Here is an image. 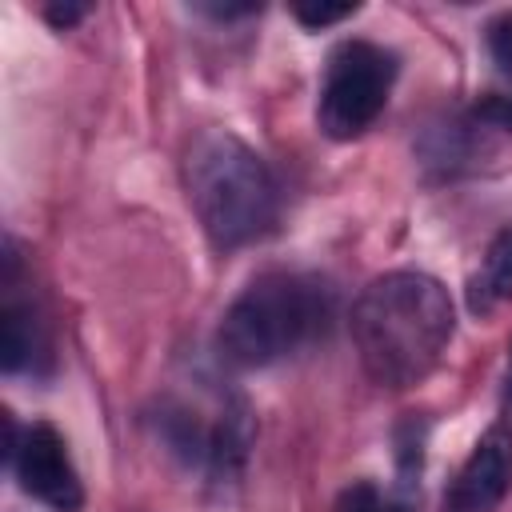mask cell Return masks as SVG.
Masks as SVG:
<instances>
[{
	"instance_id": "6da1fadb",
	"label": "cell",
	"mask_w": 512,
	"mask_h": 512,
	"mask_svg": "<svg viewBox=\"0 0 512 512\" xmlns=\"http://www.w3.org/2000/svg\"><path fill=\"white\" fill-rule=\"evenodd\" d=\"M348 328L372 384L412 388L440 364L456 312L440 280L424 272H384L356 296Z\"/></svg>"
},
{
	"instance_id": "7a4b0ae2",
	"label": "cell",
	"mask_w": 512,
	"mask_h": 512,
	"mask_svg": "<svg viewBox=\"0 0 512 512\" xmlns=\"http://www.w3.org/2000/svg\"><path fill=\"white\" fill-rule=\"evenodd\" d=\"M184 184L204 236L220 248H244L276 224L280 188L256 148L224 128H208L188 144Z\"/></svg>"
},
{
	"instance_id": "3957f363",
	"label": "cell",
	"mask_w": 512,
	"mask_h": 512,
	"mask_svg": "<svg viewBox=\"0 0 512 512\" xmlns=\"http://www.w3.org/2000/svg\"><path fill=\"white\" fill-rule=\"evenodd\" d=\"M332 320V288L304 272L256 276L224 312L216 348L232 368H268L312 344Z\"/></svg>"
},
{
	"instance_id": "277c9868",
	"label": "cell",
	"mask_w": 512,
	"mask_h": 512,
	"mask_svg": "<svg viewBox=\"0 0 512 512\" xmlns=\"http://www.w3.org/2000/svg\"><path fill=\"white\" fill-rule=\"evenodd\" d=\"M396 80V56L372 40H344L324 68L316 120L324 136L352 140L384 112Z\"/></svg>"
},
{
	"instance_id": "5b68a950",
	"label": "cell",
	"mask_w": 512,
	"mask_h": 512,
	"mask_svg": "<svg viewBox=\"0 0 512 512\" xmlns=\"http://www.w3.org/2000/svg\"><path fill=\"white\" fill-rule=\"evenodd\" d=\"M4 424H8L4 460L16 472L20 488L32 500L48 504L52 512H80L84 508V488H80V476L72 468L64 436L44 420L28 424V428H16V420L4 416Z\"/></svg>"
},
{
	"instance_id": "8992f818",
	"label": "cell",
	"mask_w": 512,
	"mask_h": 512,
	"mask_svg": "<svg viewBox=\"0 0 512 512\" xmlns=\"http://www.w3.org/2000/svg\"><path fill=\"white\" fill-rule=\"evenodd\" d=\"M512 488V424L496 420L464 460L444 512H492Z\"/></svg>"
},
{
	"instance_id": "52a82bcc",
	"label": "cell",
	"mask_w": 512,
	"mask_h": 512,
	"mask_svg": "<svg viewBox=\"0 0 512 512\" xmlns=\"http://www.w3.org/2000/svg\"><path fill=\"white\" fill-rule=\"evenodd\" d=\"M500 300H512V228L496 232L480 272L468 280V308L472 312H492Z\"/></svg>"
},
{
	"instance_id": "ba28073f",
	"label": "cell",
	"mask_w": 512,
	"mask_h": 512,
	"mask_svg": "<svg viewBox=\"0 0 512 512\" xmlns=\"http://www.w3.org/2000/svg\"><path fill=\"white\" fill-rule=\"evenodd\" d=\"M36 356V316L24 304H8L0 312V368L20 372Z\"/></svg>"
},
{
	"instance_id": "9c48e42d",
	"label": "cell",
	"mask_w": 512,
	"mask_h": 512,
	"mask_svg": "<svg viewBox=\"0 0 512 512\" xmlns=\"http://www.w3.org/2000/svg\"><path fill=\"white\" fill-rule=\"evenodd\" d=\"M336 512H408V500H392L384 496L376 484L360 480V484H348L336 500Z\"/></svg>"
},
{
	"instance_id": "30bf717a",
	"label": "cell",
	"mask_w": 512,
	"mask_h": 512,
	"mask_svg": "<svg viewBox=\"0 0 512 512\" xmlns=\"http://www.w3.org/2000/svg\"><path fill=\"white\" fill-rule=\"evenodd\" d=\"M396 464H400V476H404V488L412 484V476L420 472V460H424V424H416V420H408V424H400V432H396Z\"/></svg>"
},
{
	"instance_id": "8fae6325",
	"label": "cell",
	"mask_w": 512,
	"mask_h": 512,
	"mask_svg": "<svg viewBox=\"0 0 512 512\" xmlns=\"http://www.w3.org/2000/svg\"><path fill=\"white\" fill-rule=\"evenodd\" d=\"M488 56H492V64L500 68V76H508L512 80V12H504V16H496L492 24H488Z\"/></svg>"
},
{
	"instance_id": "7c38bea8",
	"label": "cell",
	"mask_w": 512,
	"mask_h": 512,
	"mask_svg": "<svg viewBox=\"0 0 512 512\" xmlns=\"http://www.w3.org/2000/svg\"><path fill=\"white\" fill-rule=\"evenodd\" d=\"M472 120L484 124V128L512 132V96H508V92H488V96H480L476 108H472Z\"/></svg>"
},
{
	"instance_id": "4fadbf2b",
	"label": "cell",
	"mask_w": 512,
	"mask_h": 512,
	"mask_svg": "<svg viewBox=\"0 0 512 512\" xmlns=\"http://www.w3.org/2000/svg\"><path fill=\"white\" fill-rule=\"evenodd\" d=\"M356 12V4H296L292 16L304 24V28H328L336 20H348Z\"/></svg>"
},
{
	"instance_id": "5bb4252c",
	"label": "cell",
	"mask_w": 512,
	"mask_h": 512,
	"mask_svg": "<svg viewBox=\"0 0 512 512\" xmlns=\"http://www.w3.org/2000/svg\"><path fill=\"white\" fill-rule=\"evenodd\" d=\"M84 16H88V4H48V8H44V20H48L52 28H60V32L72 28V24L84 20Z\"/></svg>"
},
{
	"instance_id": "9a60e30c",
	"label": "cell",
	"mask_w": 512,
	"mask_h": 512,
	"mask_svg": "<svg viewBox=\"0 0 512 512\" xmlns=\"http://www.w3.org/2000/svg\"><path fill=\"white\" fill-rule=\"evenodd\" d=\"M200 12H208V16H216V20H236V16L260 12V4H200Z\"/></svg>"
},
{
	"instance_id": "2e32d148",
	"label": "cell",
	"mask_w": 512,
	"mask_h": 512,
	"mask_svg": "<svg viewBox=\"0 0 512 512\" xmlns=\"http://www.w3.org/2000/svg\"><path fill=\"white\" fill-rule=\"evenodd\" d=\"M508 400H512V348H508Z\"/></svg>"
}]
</instances>
